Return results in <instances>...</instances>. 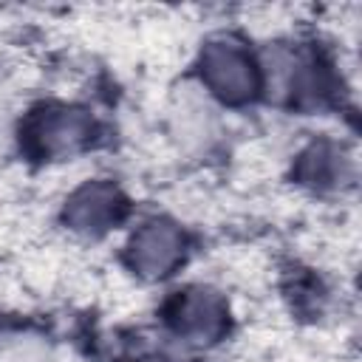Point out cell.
<instances>
[{
  "mask_svg": "<svg viewBox=\"0 0 362 362\" xmlns=\"http://www.w3.org/2000/svg\"><path fill=\"white\" fill-rule=\"evenodd\" d=\"M204 71L223 99L240 102L255 90V68L235 42H212L204 54Z\"/></svg>",
  "mask_w": 362,
  "mask_h": 362,
  "instance_id": "1",
  "label": "cell"
},
{
  "mask_svg": "<svg viewBox=\"0 0 362 362\" xmlns=\"http://www.w3.org/2000/svg\"><path fill=\"white\" fill-rule=\"evenodd\" d=\"M116 192L107 189V187H88L82 189L71 206H68V218L76 223V229H90V232H99L105 229L113 218H116Z\"/></svg>",
  "mask_w": 362,
  "mask_h": 362,
  "instance_id": "4",
  "label": "cell"
},
{
  "mask_svg": "<svg viewBox=\"0 0 362 362\" xmlns=\"http://www.w3.org/2000/svg\"><path fill=\"white\" fill-rule=\"evenodd\" d=\"M337 173L342 178V158L328 147H314L308 156H303V175L311 184H331Z\"/></svg>",
  "mask_w": 362,
  "mask_h": 362,
  "instance_id": "6",
  "label": "cell"
},
{
  "mask_svg": "<svg viewBox=\"0 0 362 362\" xmlns=\"http://www.w3.org/2000/svg\"><path fill=\"white\" fill-rule=\"evenodd\" d=\"M90 130V122L79 110H57L42 119L40 136L45 150H71L76 147Z\"/></svg>",
  "mask_w": 362,
  "mask_h": 362,
  "instance_id": "5",
  "label": "cell"
},
{
  "mask_svg": "<svg viewBox=\"0 0 362 362\" xmlns=\"http://www.w3.org/2000/svg\"><path fill=\"white\" fill-rule=\"evenodd\" d=\"M223 325V308L218 297L209 291H189L178 305V331L192 337L195 342H204L215 337Z\"/></svg>",
  "mask_w": 362,
  "mask_h": 362,
  "instance_id": "3",
  "label": "cell"
},
{
  "mask_svg": "<svg viewBox=\"0 0 362 362\" xmlns=\"http://www.w3.org/2000/svg\"><path fill=\"white\" fill-rule=\"evenodd\" d=\"M147 362H173V359H147Z\"/></svg>",
  "mask_w": 362,
  "mask_h": 362,
  "instance_id": "7",
  "label": "cell"
},
{
  "mask_svg": "<svg viewBox=\"0 0 362 362\" xmlns=\"http://www.w3.org/2000/svg\"><path fill=\"white\" fill-rule=\"evenodd\" d=\"M181 257V238L167 223L144 226L133 240V266L144 274H167L170 266Z\"/></svg>",
  "mask_w": 362,
  "mask_h": 362,
  "instance_id": "2",
  "label": "cell"
}]
</instances>
